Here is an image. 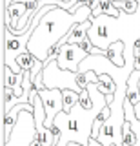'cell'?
I'll return each instance as SVG.
<instances>
[{"instance_id":"5b68a950","label":"cell","mask_w":140,"mask_h":146,"mask_svg":"<svg viewBox=\"0 0 140 146\" xmlns=\"http://www.w3.org/2000/svg\"><path fill=\"white\" fill-rule=\"evenodd\" d=\"M38 95L44 102V108H46V122H44V126L51 130L53 124H55L57 115L64 111L62 90H42V91H38Z\"/></svg>"},{"instance_id":"3957f363","label":"cell","mask_w":140,"mask_h":146,"mask_svg":"<svg viewBox=\"0 0 140 146\" xmlns=\"http://www.w3.org/2000/svg\"><path fill=\"white\" fill-rule=\"evenodd\" d=\"M44 86L46 90H73L76 93H82L87 88V82L82 73L60 70L57 60H49L44 66Z\"/></svg>"},{"instance_id":"d6986e66","label":"cell","mask_w":140,"mask_h":146,"mask_svg":"<svg viewBox=\"0 0 140 146\" xmlns=\"http://www.w3.org/2000/svg\"><path fill=\"white\" fill-rule=\"evenodd\" d=\"M135 117H137V119H140V102H137V104H135Z\"/></svg>"},{"instance_id":"7a4b0ae2","label":"cell","mask_w":140,"mask_h":146,"mask_svg":"<svg viewBox=\"0 0 140 146\" xmlns=\"http://www.w3.org/2000/svg\"><path fill=\"white\" fill-rule=\"evenodd\" d=\"M87 90L93 99L91 108H85L78 102L69 113L62 111L57 115L53 126L60 130L58 146H69L71 143L87 146L89 141H91V131H93V124L97 121V117L100 115V111L106 106H109L106 95L100 93V90H98V84H87Z\"/></svg>"},{"instance_id":"30bf717a","label":"cell","mask_w":140,"mask_h":146,"mask_svg":"<svg viewBox=\"0 0 140 146\" xmlns=\"http://www.w3.org/2000/svg\"><path fill=\"white\" fill-rule=\"evenodd\" d=\"M100 15H107V17H113V18H118V17L122 15V11L115 7L113 0H100V2H98V6H97V9H93L91 20L98 18Z\"/></svg>"},{"instance_id":"4fadbf2b","label":"cell","mask_w":140,"mask_h":146,"mask_svg":"<svg viewBox=\"0 0 140 146\" xmlns=\"http://www.w3.org/2000/svg\"><path fill=\"white\" fill-rule=\"evenodd\" d=\"M137 143L138 137L133 131V126H131L129 121H126L124 126H122V146H137Z\"/></svg>"},{"instance_id":"ac0fdd59","label":"cell","mask_w":140,"mask_h":146,"mask_svg":"<svg viewBox=\"0 0 140 146\" xmlns=\"http://www.w3.org/2000/svg\"><path fill=\"white\" fill-rule=\"evenodd\" d=\"M78 46H80V48H82V49H84V51L87 53V55H91V53H93V48H95V46L91 44V40H89V38H85L84 42H82V44H78Z\"/></svg>"},{"instance_id":"ba28073f","label":"cell","mask_w":140,"mask_h":146,"mask_svg":"<svg viewBox=\"0 0 140 146\" xmlns=\"http://www.w3.org/2000/svg\"><path fill=\"white\" fill-rule=\"evenodd\" d=\"M22 84H24V73H13L11 68L4 66V86L6 88H11L15 91V97H22L24 90H22Z\"/></svg>"},{"instance_id":"6da1fadb","label":"cell","mask_w":140,"mask_h":146,"mask_svg":"<svg viewBox=\"0 0 140 146\" xmlns=\"http://www.w3.org/2000/svg\"><path fill=\"white\" fill-rule=\"evenodd\" d=\"M93 9L80 4L76 7V11H67L62 7H55L42 18V22L38 24V27L33 31L29 42H28V51L33 55L37 60L47 62L49 51L53 48H57L58 44L67 36L73 26L80 24V22L91 20Z\"/></svg>"},{"instance_id":"277c9868","label":"cell","mask_w":140,"mask_h":146,"mask_svg":"<svg viewBox=\"0 0 140 146\" xmlns=\"http://www.w3.org/2000/svg\"><path fill=\"white\" fill-rule=\"evenodd\" d=\"M37 137V122H35V115L28 110L18 115L15 128L11 131V137L4 146H31V143Z\"/></svg>"},{"instance_id":"5bb4252c","label":"cell","mask_w":140,"mask_h":146,"mask_svg":"<svg viewBox=\"0 0 140 146\" xmlns=\"http://www.w3.org/2000/svg\"><path fill=\"white\" fill-rule=\"evenodd\" d=\"M62 95H64V111L69 113L71 110L80 102V93H76V91H73V90H64Z\"/></svg>"},{"instance_id":"8fae6325","label":"cell","mask_w":140,"mask_h":146,"mask_svg":"<svg viewBox=\"0 0 140 146\" xmlns=\"http://www.w3.org/2000/svg\"><path fill=\"white\" fill-rule=\"evenodd\" d=\"M138 82H140V71L135 70L131 73L129 80H128V95H126V100L131 102L135 106L137 102H140V93H138Z\"/></svg>"},{"instance_id":"ffe728a7","label":"cell","mask_w":140,"mask_h":146,"mask_svg":"<svg viewBox=\"0 0 140 146\" xmlns=\"http://www.w3.org/2000/svg\"><path fill=\"white\" fill-rule=\"evenodd\" d=\"M31 146H42V144H40V141L37 139V137H35V141H33V143H31Z\"/></svg>"},{"instance_id":"52a82bcc","label":"cell","mask_w":140,"mask_h":146,"mask_svg":"<svg viewBox=\"0 0 140 146\" xmlns=\"http://www.w3.org/2000/svg\"><path fill=\"white\" fill-rule=\"evenodd\" d=\"M91 26H93L91 20H85V22H80V24L73 26V29L67 33V36L57 46L55 49H58V51H60V49L64 48V46H67V44H82L84 40L87 38V33H89V29H91Z\"/></svg>"},{"instance_id":"9a60e30c","label":"cell","mask_w":140,"mask_h":146,"mask_svg":"<svg viewBox=\"0 0 140 146\" xmlns=\"http://www.w3.org/2000/svg\"><path fill=\"white\" fill-rule=\"evenodd\" d=\"M35 62H37V58H35L29 51L22 53L20 57L16 58V64L20 66V70H22V71H31V70H33V66H35Z\"/></svg>"},{"instance_id":"e0dca14e","label":"cell","mask_w":140,"mask_h":146,"mask_svg":"<svg viewBox=\"0 0 140 146\" xmlns=\"http://www.w3.org/2000/svg\"><path fill=\"white\" fill-rule=\"evenodd\" d=\"M135 70H138L140 71V40L137 44H135Z\"/></svg>"},{"instance_id":"7c38bea8","label":"cell","mask_w":140,"mask_h":146,"mask_svg":"<svg viewBox=\"0 0 140 146\" xmlns=\"http://www.w3.org/2000/svg\"><path fill=\"white\" fill-rule=\"evenodd\" d=\"M116 9H120L126 15H137L140 11V2L138 0H113Z\"/></svg>"},{"instance_id":"8992f818","label":"cell","mask_w":140,"mask_h":146,"mask_svg":"<svg viewBox=\"0 0 140 146\" xmlns=\"http://www.w3.org/2000/svg\"><path fill=\"white\" fill-rule=\"evenodd\" d=\"M89 55L80 48L78 44H67L60 49L57 57V62H58V68L60 70H67V71H73V73H78V68Z\"/></svg>"},{"instance_id":"9c48e42d","label":"cell","mask_w":140,"mask_h":146,"mask_svg":"<svg viewBox=\"0 0 140 146\" xmlns=\"http://www.w3.org/2000/svg\"><path fill=\"white\" fill-rule=\"evenodd\" d=\"M124 53H126V44L124 42H115L113 46H109V48L106 49V58L111 60L116 68H124L126 66Z\"/></svg>"},{"instance_id":"2e32d148","label":"cell","mask_w":140,"mask_h":146,"mask_svg":"<svg viewBox=\"0 0 140 146\" xmlns=\"http://www.w3.org/2000/svg\"><path fill=\"white\" fill-rule=\"evenodd\" d=\"M84 77H85V82H87V84H98V73L87 71V73H84Z\"/></svg>"}]
</instances>
